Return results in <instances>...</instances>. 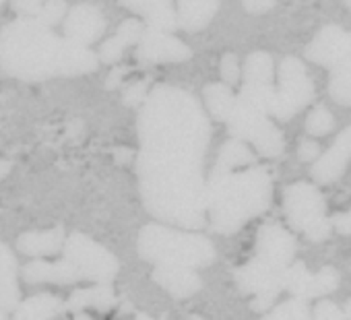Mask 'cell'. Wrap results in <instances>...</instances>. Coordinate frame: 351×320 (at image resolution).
I'll use <instances>...</instances> for the list:
<instances>
[{"instance_id": "1", "label": "cell", "mask_w": 351, "mask_h": 320, "mask_svg": "<svg viewBox=\"0 0 351 320\" xmlns=\"http://www.w3.org/2000/svg\"><path fill=\"white\" fill-rule=\"evenodd\" d=\"M209 136V118L193 93L167 85L147 93L138 114V155L203 162Z\"/></svg>"}, {"instance_id": "2", "label": "cell", "mask_w": 351, "mask_h": 320, "mask_svg": "<svg viewBox=\"0 0 351 320\" xmlns=\"http://www.w3.org/2000/svg\"><path fill=\"white\" fill-rule=\"evenodd\" d=\"M271 190V174L265 168L213 172L205 193L207 217L217 232L232 234L269 207Z\"/></svg>"}, {"instance_id": "3", "label": "cell", "mask_w": 351, "mask_h": 320, "mask_svg": "<svg viewBox=\"0 0 351 320\" xmlns=\"http://www.w3.org/2000/svg\"><path fill=\"white\" fill-rule=\"evenodd\" d=\"M64 38L38 19H17L0 32V69L23 81L60 75Z\"/></svg>"}, {"instance_id": "4", "label": "cell", "mask_w": 351, "mask_h": 320, "mask_svg": "<svg viewBox=\"0 0 351 320\" xmlns=\"http://www.w3.org/2000/svg\"><path fill=\"white\" fill-rule=\"evenodd\" d=\"M138 252L155 267H207L215 258L213 244L193 230L173 225H147L138 234Z\"/></svg>"}, {"instance_id": "5", "label": "cell", "mask_w": 351, "mask_h": 320, "mask_svg": "<svg viewBox=\"0 0 351 320\" xmlns=\"http://www.w3.org/2000/svg\"><path fill=\"white\" fill-rule=\"evenodd\" d=\"M283 209L287 221L302 230L308 240L322 242L330 234V221L326 219V203L322 195L308 182H295L285 188Z\"/></svg>"}, {"instance_id": "6", "label": "cell", "mask_w": 351, "mask_h": 320, "mask_svg": "<svg viewBox=\"0 0 351 320\" xmlns=\"http://www.w3.org/2000/svg\"><path fill=\"white\" fill-rule=\"evenodd\" d=\"M226 122L234 138L242 143H252L263 157H277L283 153V134L263 110L236 97L234 110Z\"/></svg>"}, {"instance_id": "7", "label": "cell", "mask_w": 351, "mask_h": 320, "mask_svg": "<svg viewBox=\"0 0 351 320\" xmlns=\"http://www.w3.org/2000/svg\"><path fill=\"white\" fill-rule=\"evenodd\" d=\"M314 97V83L302 60L285 56L279 64V87L273 91L269 116L277 120H289L304 110Z\"/></svg>"}, {"instance_id": "8", "label": "cell", "mask_w": 351, "mask_h": 320, "mask_svg": "<svg viewBox=\"0 0 351 320\" xmlns=\"http://www.w3.org/2000/svg\"><path fill=\"white\" fill-rule=\"evenodd\" d=\"M62 248L64 260H69L77 269L81 279L108 283L118 273L116 256L108 248H104L101 244L83 234H73L71 238H66Z\"/></svg>"}, {"instance_id": "9", "label": "cell", "mask_w": 351, "mask_h": 320, "mask_svg": "<svg viewBox=\"0 0 351 320\" xmlns=\"http://www.w3.org/2000/svg\"><path fill=\"white\" fill-rule=\"evenodd\" d=\"M287 271V269H285ZM285 271L273 269L269 264H265L258 258H252L248 264H244L242 269H238L236 279L240 283V287L248 293H252L254 299V308L258 310H267L275 295L283 289V275Z\"/></svg>"}, {"instance_id": "10", "label": "cell", "mask_w": 351, "mask_h": 320, "mask_svg": "<svg viewBox=\"0 0 351 320\" xmlns=\"http://www.w3.org/2000/svg\"><path fill=\"white\" fill-rule=\"evenodd\" d=\"M193 56L191 48L178 40L173 34L157 32L145 27L138 44H136V58L147 64H161V62H184Z\"/></svg>"}, {"instance_id": "11", "label": "cell", "mask_w": 351, "mask_h": 320, "mask_svg": "<svg viewBox=\"0 0 351 320\" xmlns=\"http://www.w3.org/2000/svg\"><path fill=\"white\" fill-rule=\"evenodd\" d=\"M295 254V240L293 236L275 223H267L256 234V258L265 264L285 271Z\"/></svg>"}, {"instance_id": "12", "label": "cell", "mask_w": 351, "mask_h": 320, "mask_svg": "<svg viewBox=\"0 0 351 320\" xmlns=\"http://www.w3.org/2000/svg\"><path fill=\"white\" fill-rule=\"evenodd\" d=\"M104 32H106V17L97 7L89 3H81L73 7L64 17V40L73 44L89 48L91 44L101 40Z\"/></svg>"}, {"instance_id": "13", "label": "cell", "mask_w": 351, "mask_h": 320, "mask_svg": "<svg viewBox=\"0 0 351 320\" xmlns=\"http://www.w3.org/2000/svg\"><path fill=\"white\" fill-rule=\"evenodd\" d=\"M345 54H347V32H343L339 25L322 27L306 48L308 60L326 69H335L337 64H341L345 60Z\"/></svg>"}, {"instance_id": "14", "label": "cell", "mask_w": 351, "mask_h": 320, "mask_svg": "<svg viewBox=\"0 0 351 320\" xmlns=\"http://www.w3.org/2000/svg\"><path fill=\"white\" fill-rule=\"evenodd\" d=\"M349 159H351V124L318 157V162L312 166V178L320 184L335 182L345 172Z\"/></svg>"}, {"instance_id": "15", "label": "cell", "mask_w": 351, "mask_h": 320, "mask_svg": "<svg viewBox=\"0 0 351 320\" xmlns=\"http://www.w3.org/2000/svg\"><path fill=\"white\" fill-rule=\"evenodd\" d=\"M120 3L143 17L147 21V27L173 34L178 29V19H176L173 0H120Z\"/></svg>"}, {"instance_id": "16", "label": "cell", "mask_w": 351, "mask_h": 320, "mask_svg": "<svg viewBox=\"0 0 351 320\" xmlns=\"http://www.w3.org/2000/svg\"><path fill=\"white\" fill-rule=\"evenodd\" d=\"M23 277L29 283H75L81 281V275L69 260H48V258H34L25 264Z\"/></svg>"}, {"instance_id": "17", "label": "cell", "mask_w": 351, "mask_h": 320, "mask_svg": "<svg viewBox=\"0 0 351 320\" xmlns=\"http://www.w3.org/2000/svg\"><path fill=\"white\" fill-rule=\"evenodd\" d=\"M178 29L199 32L207 27L219 11V0H173Z\"/></svg>"}, {"instance_id": "18", "label": "cell", "mask_w": 351, "mask_h": 320, "mask_svg": "<svg viewBox=\"0 0 351 320\" xmlns=\"http://www.w3.org/2000/svg\"><path fill=\"white\" fill-rule=\"evenodd\" d=\"M155 281L173 297H191L201 289V279L195 269L186 267H155Z\"/></svg>"}, {"instance_id": "19", "label": "cell", "mask_w": 351, "mask_h": 320, "mask_svg": "<svg viewBox=\"0 0 351 320\" xmlns=\"http://www.w3.org/2000/svg\"><path fill=\"white\" fill-rule=\"evenodd\" d=\"M143 32H145V27H143V23H141L138 19H134V17H132V19H126V21L118 27V32L101 44L97 58H99L101 62H106V64H114V62L124 54L126 48L138 44Z\"/></svg>"}, {"instance_id": "20", "label": "cell", "mask_w": 351, "mask_h": 320, "mask_svg": "<svg viewBox=\"0 0 351 320\" xmlns=\"http://www.w3.org/2000/svg\"><path fill=\"white\" fill-rule=\"evenodd\" d=\"M19 267L9 246L0 244V310H15L19 304Z\"/></svg>"}, {"instance_id": "21", "label": "cell", "mask_w": 351, "mask_h": 320, "mask_svg": "<svg viewBox=\"0 0 351 320\" xmlns=\"http://www.w3.org/2000/svg\"><path fill=\"white\" fill-rule=\"evenodd\" d=\"M64 246L62 230H44V232H27L17 240V248L34 258H48L56 254Z\"/></svg>"}, {"instance_id": "22", "label": "cell", "mask_w": 351, "mask_h": 320, "mask_svg": "<svg viewBox=\"0 0 351 320\" xmlns=\"http://www.w3.org/2000/svg\"><path fill=\"white\" fill-rule=\"evenodd\" d=\"M97 66H99V58L93 50H89L87 46H79V44L64 40L60 75H69V77L85 75V73H93Z\"/></svg>"}, {"instance_id": "23", "label": "cell", "mask_w": 351, "mask_h": 320, "mask_svg": "<svg viewBox=\"0 0 351 320\" xmlns=\"http://www.w3.org/2000/svg\"><path fill=\"white\" fill-rule=\"evenodd\" d=\"M62 310V299L50 293L34 295L15 308V320H52Z\"/></svg>"}, {"instance_id": "24", "label": "cell", "mask_w": 351, "mask_h": 320, "mask_svg": "<svg viewBox=\"0 0 351 320\" xmlns=\"http://www.w3.org/2000/svg\"><path fill=\"white\" fill-rule=\"evenodd\" d=\"M252 162H254V155L248 149V145L238 138H232L223 143L213 172H236V170L252 166Z\"/></svg>"}, {"instance_id": "25", "label": "cell", "mask_w": 351, "mask_h": 320, "mask_svg": "<svg viewBox=\"0 0 351 320\" xmlns=\"http://www.w3.org/2000/svg\"><path fill=\"white\" fill-rule=\"evenodd\" d=\"M203 97H205V106L209 110V114L221 122H226L234 110V103H236V95L234 91L230 89V85L226 83H211L205 87L203 91Z\"/></svg>"}, {"instance_id": "26", "label": "cell", "mask_w": 351, "mask_h": 320, "mask_svg": "<svg viewBox=\"0 0 351 320\" xmlns=\"http://www.w3.org/2000/svg\"><path fill=\"white\" fill-rule=\"evenodd\" d=\"M273 58L267 52H252L244 64V83L246 85H273Z\"/></svg>"}, {"instance_id": "27", "label": "cell", "mask_w": 351, "mask_h": 320, "mask_svg": "<svg viewBox=\"0 0 351 320\" xmlns=\"http://www.w3.org/2000/svg\"><path fill=\"white\" fill-rule=\"evenodd\" d=\"M114 304V291L106 285L99 283L95 287L89 289H81L73 293V299L69 301L71 308L75 310H83V308H108Z\"/></svg>"}, {"instance_id": "28", "label": "cell", "mask_w": 351, "mask_h": 320, "mask_svg": "<svg viewBox=\"0 0 351 320\" xmlns=\"http://www.w3.org/2000/svg\"><path fill=\"white\" fill-rule=\"evenodd\" d=\"M328 93L337 103L351 108V62H343L330 69Z\"/></svg>"}, {"instance_id": "29", "label": "cell", "mask_w": 351, "mask_h": 320, "mask_svg": "<svg viewBox=\"0 0 351 320\" xmlns=\"http://www.w3.org/2000/svg\"><path fill=\"white\" fill-rule=\"evenodd\" d=\"M335 128V118L324 106H316L306 118V132L312 136H324Z\"/></svg>"}, {"instance_id": "30", "label": "cell", "mask_w": 351, "mask_h": 320, "mask_svg": "<svg viewBox=\"0 0 351 320\" xmlns=\"http://www.w3.org/2000/svg\"><path fill=\"white\" fill-rule=\"evenodd\" d=\"M265 320H310L308 308L304 304V299H289L281 306H277L273 312H269L265 316Z\"/></svg>"}, {"instance_id": "31", "label": "cell", "mask_w": 351, "mask_h": 320, "mask_svg": "<svg viewBox=\"0 0 351 320\" xmlns=\"http://www.w3.org/2000/svg\"><path fill=\"white\" fill-rule=\"evenodd\" d=\"M339 285V275L335 269L324 267L322 271H318L316 275H312V283H310V297H318V295H326L330 291H335Z\"/></svg>"}, {"instance_id": "32", "label": "cell", "mask_w": 351, "mask_h": 320, "mask_svg": "<svg viewBox=\"0 0 351 320\" xmlns=\"http://www.w3.org/2000/svg\"><path fill=\"white\" fill-rule=\"evenodd\" d=\"M69 13V5L66 0H46L40 15L36 17L40 23L48 25V27H54L56 23H60Z\"/></svg>"}, {"instance_id": "33", "label": "cell", "mask_w": 351, "mask_h": 320, "mask_svg": "<svg viewBox=\"0 0 351 320\" xmlns=\"http://www.w3.org/2000/svg\"><path fill=\"white\" fill-rule=\"evenodd\" d=\"M219 73H221V79H223L226 85L238 83V79H240V64H238L236 54H226V56L221 58Z\"/></svg>"}, {"instance_id": "34", "label": "cell", "mask_w": 351, "mask_h": 320, "mask_svg": "<svg viewBox=\"0 0 351 320\" xmlns=\"http://www.w3.org/2000/svg\"><path fill=\"white\" fill-rule=\"evenodd\" d=\"M46 0H11L13 11L19 13L23 19H36L42 11Z\"/></svg>"}, {"instance_id": "35", "label": "cell", "mask_w": 351, "mask_h": 320, "mask_svg": "<svg viewBox=\"0 0 351 320\" xmlns=\"http://www.w3.org/2000/svg\"><path fill=\"white\" fill-rule=\"evenodd\" d=\"M314 320H345V314L332 301H320L314 310Z\"/></svg>"}, {"instance_id": "36", "label": "cell", "mask_w": 351, "mask_h": 320, "mask_svg": "<svg viewBox=\"0 0 351 320\" xmlns=\"http://www.w3.org/2000/svg\"><path fill=\"white\" fill-rule=\"evenodd\" d=\"M318 145L314 140H302L300 143V149H298V157H300V162L308 164V162H314V159L318 157Z\"/></svg>"}, {"instance_id": "37", "label": "cell", "mask_w": 351, "mask_h": 320, "mask_svg": "<svg viewBox=\"0 0 351 320\" xmlns=\"http://www.w3.org/2000/svg\"><path fill=\"white\" fill-rule=\"evenodd\" d=\"M145 97H147V85H145V83L132 85V87H128L126 93H124V101H126L128 106H136V103L145 101Z\"/></svg>"}, {"instance_id": "38", "label": "cell", "mask_w": 351, "mask_h": 320, "mask_svg": "<svg viewBox=\"0 0 351 320\" xmlns=\"http://www.w3.org/2000/svg\"><path fill=\"white\" fill-rule=\"evenodd\" d=\"M242 5L248 13L261 15V13H267L275 7V0H242Z\"/></svg>"}, {"instance_id": "39", "label": "cell", "mask_w": 351, "mask_h": 320, "mask_svg": "<svg viewBox=\"0 0 351 320\" xmlns=\"http://www.w3.org/2000/svg\"><path fill=\"white\" fill-rule=\"evenodd\" d=\"M332 227L343 234V236H349L351 234V209L345 211V213H339L332 217Z\"/></svg>"}, {"instance_id": "40", "label": "cell", "mask_w": 351, "mask_h": 320, "mask_svg": "<svg viewBox=\"0 0 351 320\" xmlns=\"http://www.w3.org/2000/svg\"><path fill=\"white\" fill-rule=\"evenodd\" d=\"M343 62H351V34H347V54H345V60Z\"/></svg>"}, {"instance_id": "41", "label": "cell", "mask_w": 351, "mask_h": 320, "mask_svg": "<svg viewBox=\"0 0 351 320\" xmlns=\"http://www.w3.org/2000/svg\"><path fill=\"white\" fill-rule=\"evenodd\" d=\"M345 316L351 320V299H347V304H345Z\"/></svg>"}, {"instance_id": "42", "label": "cell", "mask_w": 351, "mask_h": 320, "mask_svg": "<svg viewBox=\"0 0 351 320\" xmlns=\"http://www.w3.org/2000/svg\"><path fill=\"white\" fill-rule=\"evenodd\" d=\"M134 320H159V318H151V316H147V314H138Z\"/></svg>"}, {"instance_id": "43", "label": "cell", "mask_w": 351, "mask_h": 320, "mask_svg": "<svg viewBox=\"0 0 351 320\" xmlns=\"http://www.w3.org/2000/svg\"><path fill=\"white\" fill-rule=\"evenodd\" d=\"M0 320H7V314L3 310H0Z\"/></svg>"}, {"instance_id": "44", "label": "cell", "mask_w": 351, "mask_h": 320, "mask_svg": "<svg viewBox=\"0 0 351 320\" xmlns=\"http://www.w3.org/2000/svg\"><path fill=\"white\" fill-rule=\"evenodd\" d=\"M345 5H347V9L351 11V0H345Z\"/></svg>"}, {"instance_id": "45", "label": "cell", "mask_w": 351, "mask_h": 320, "mask_svg": "<svg viewBox=\"0 0 351 320\" xmlns=\"http://www.w3.org/2000/svg\"><path fill=\"white\" fill-rule=\"evenodd\" d=\"M3 3H5V0H0V7H3Z\"/></svg>"}]
</instances>
